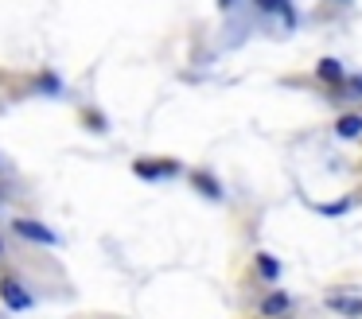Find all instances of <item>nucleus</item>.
Returning <instances> with one entry per match:
<instances>
[{
  "label": "nucleus",
  "mask_w": 362,
  "mask_h": 319,
  "mask_svg": "<svg viewBox=\"0 0 362 319\" xmlns=\"http://www.w3.org/2000/svg\"><path fill=\"white\" fill-rule=\"evenodd\" d=\"M12 230L20 233V238H28V241H47V245H55V233L47 230V226L43 222H32V218H16V222H12Z\"/></svg>",
  "instance_id": "obj_1"
},
{
  "label": "nucleus",
  "mask_w": 362,
  "mask_h": 319,
  "mask_svg": "<svg viewBox=\"0 0 362 319\" xmlns=\"http://www.w3.org/2000/svg\"><path fill=\"white\" fill-rule=\"evenodd\" d=\"M175 168H180V163L175 160H136L133 163V171L141 179H156V175H175Z\"/></svg>",
  "instance_id": "obj_2"
},
{
  "label": "nucleus",
  "mask_w": 362,
  "mask_h": 319,
  "mask_svg": "<svg viewBox=\"0 0 362 319\" xmlns=\"http://www.w3.org/2000/svg\"><path fill=\"white\" fill-rule=\"evenodd\" d=\"M0 296H4V303H8V308H16V311L32 308V296H28L16 280H0Z\"/></svg>",
  "instance_id": "obj_3"
},
{
  "label": "nucleus",
  "mask_w": 362,
  "mask_h": 319,
  "mask_svg": "<svg viewBox=\"0 0 362 319\" xmlns=\"http://www.w3.org/2000/svg\"><path fill=\"white\" fill-rule=\"evenodd\" d=\"M327 308H335L339 315H362V300H358V296H327Z\"/></svg>",
  "instance_id": "obj_4"
},
{
  "label": "nucleus",
  "mask_w": 362,
  "mask_h": 319,
  "mask_svg": "<svg viewBox=\"0 0 362 319\" xmlns=\"http://www.w3.org/2000/svg\"><path fill=\"white\" fill-rule=\"evenodd\" d=\"M257 4V12L265 16H284V20L292 23V0H253Z\"/></svg>",
  "instance_id": "obj_5"
},
{
  "label": "nucleus",
  "mask_w": 362,
  "mask_h": 319,
  "mask_svg": "<svg viewBox=\"0 0 362 319\" xmlns=\"http://www.w3.org/2000/svg\"><path fill=\"white\" fill-rule=\"evenodd\" d=\"M335 132H339L343 140L358 137V132H362V117H358V113H343V117L335 121Z\"/></svg>",
  "instance_id": "obj_6"
},
{
  "label": "nucleus",
  "mask_w": 362,
  "mask_h": 319,
  "mask_svg": "<svg viewBox=\"0 0 362 319\" xmlns=\"http://www.w3.org/2000/svg\"><path fill=\"white\" fill-rule=\"evenodd\" d=\"M315 74H320L323 82H331V86L343 82V66H339V59H320L315 62Z\"/></svg>",
  "instance_id": "obj_7"
},
{
  "label": "nucleus",
  "mask_w": 362,
  "mask_h": 319,
  "mask_svg": "<svg viewBox=\"0 0 362 319\" xmlns=\"http://www.w3.org/2000/svg\"><path fill=\"white\" fill-rule=\"evenodd\" d=\"M284 308H288V292H273L261 300V315H281Z\"/></svg>",
  "instance_id": "obj_8"
},
{
  "label": "nucleus",
  "mask_w": 362,
  "mask_h": 319,
  "mask_svg": "<svg viewBox=\"0 0 362 319\" xmlns=\"http://www.w3.org/2000/svg\"><path fill=\"white\" fill-rule=\"evenodd\" d=\"M191 183H195V187H199V191H203V195H206V199H222V187H218V183H214V179H211V175H206V171H195V175H191Z\"/></svg>",
  "instance_id": "obj_9"
},
{
  "label": "nucleus",
  "mask_w": 362,
  "mask_h": 319,
  "mask_svg": "<svg viewBox=\"0 0 362 319\" xmlns=\"http://www.w3.org/2000/svg\"><path fill=\"white\" fill-rule=\"evenodd\" d=\"M257 269H261V277H265V280H273L276 272H281V265H276V257L261 253V257H257Z\"/></svg>",
  "instance_id": "obj_10"
},
{
  "label": "nucleus",
  "mask_w": 362,
  "mask_h": 319,
  "mask_svg": "<svg viewBox=\"0 0 362 319\" xmlns=\"http://www.w3.org/2000/svg\"><path fill=\"white\" fill-rule=\"evenodd\" d=\"M351 86H354V90L362 93V74H351Z\"/></svg>",
  "instance_id": "obj_11"
},
{
  "label": "nucleus",
  "mask_w": 362,
  "mask_h": 319,
  "mask_svg": "<svg viewBox=\"0 0 362 319\" xmlns=\"http://www.w3.org/2000/svg\"><path fill=\"white\" fill-rule=\"evenodd\" d=\"M218 4H222V8H230V4H234V0H218Z\"/></svg>",
  "instance_id": "obj_12"
}]
</instances>
